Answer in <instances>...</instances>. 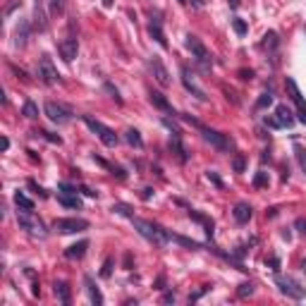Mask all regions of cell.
<instances>
[{
	"mask_svg": "<svg viewBox=\"0 0 306 306\" xmlns=\"http://www.w3.org/2000/svg\"><path fill=\"white\" fill-rule=\"evenodd\" d=\"M132 225H134V230L139 232L144 239H148L153 247H165L167 242L172 239V234L163 230L161 225L151 223V220H144V218H132Z\"/></svg>",
	"mask_w": 306,
	"mask_h": 306,
	"instance_id": "obj_1",
	"label": "cell"
},
{
	"mask_svg": "<svg viewBox=\"0 0 306 306\" xmlns=\"http://www.w3.org/2000/svg\"><path fill=\"white\" fill-rule=\"evenodd\" d=\"M180 117H182V120H187V122H192V125H194L196 129L201 132V137H203V139L208 141V144H213V146H216L218 151H230L232 141L227 139L225 134H220V132H216V129H208V127H203L201 122H196V120H192L189 115H180Z\"/></svg>",
	"mask_w": 306,
	"mask_h": 306,
	"instance_id": "obj_2",
	"label": "cell"
},
{
	"mask_svg": "<svg viewBox=\"0 0 306 306\" xmlns=\"http://www.w3.org/2000/svg\"><path fill=\"white\" fill-rule=\"evenodd\" d=\"M17 223H19V227L27 232V234H31V237H38V239H43L46 234H48V230H46V225L41 223L31 211H17Z\"/></svg>",
	"mask_w": 306,
	"mask_h": 306,
	"instance_id": "obj_3",
	"label": "cell"
},
{
	"mask_svg": "<svg viewBox=\"0 0 306 306\" xmlns=\"http://www.w3.org/2000/svg\"><path fill=\"white\" fill-rule=\"evenodd\" d=\"M82 120H84V125H86V127H89V129H91V132H93V134H96L98 139L103 141V144H106L108 148H115V146H117V141H120V139H117V134L112 132L110 127H106L103 122L93 120L91 115H82Z\"/></svg>",
	"mask_w": 306,
	"mask_h": 306,
	"instance_id": "obj_4",
	"label": "cell"
},
{
	"mask_svg": "<svg viewBox=\"0 0 306 306\" xmlns=\"http://www.w3.org/2000/svg\"><path fill=\"white\" fill-rule=\"evenodd\" d=\"M275 285H278V289L285 294V297H289V299H304L306 297V287H302V282L299 280H294L292 275H275Z\"/></svg>",
	"mask_w": 306,
	"mask_h": 306,
	"instance_id": "obj_5",
	"label": "cell"
},
{
	"mask_svg": "<svg viewBox=\"0 0 306 306\" xmlns=\"http://www.w3.org/2000/svg\"><path fill=\"white\" fill-rule=\"evenodd\" d=\"M36 77H38L43 84H48V86H55V84L60 82V72H57V67L53 65L51 55H41V57H38V65H36Z\"/></svg>",
	"mask_w": 306,
	"mask_h": 306,
	"instance_id": "obj_6",
	"label": "cell"
},
{
	"mask_svg": "<svg viewBox=\"0 0 306 306\" xmlns=\"http://www.w3.org/2000/svg\"><path fill=\"white\" fill-rule=\"evenodd\" d=\"M184 46H187V48L192 51V55L196 57V62H198V65H203L206 70H208V67L213 65V60H211V53H208V51H206V46H203V43L198 41V36H194V34H187V36H184Z\"/></svg>",
	"mask_w": 306,
	"mask_h": 306,
	"instance_id": "obj_7",
	"label": "cell"
},
{
	"mask_svg": "<svg viewBox=\"0 0 306 306\" xmlns=\"http://www.w3.org/2000/svg\"><path fill=\"white\" fill-rule=\"evenodd\" d=\"M53 227L60 234H77V232L89 230V220H84V218H57Z\"/></svg>",
	"mask_w": 306,
	"mask_h": 306,
	"instance_id": "obj_8",
	"label": "cell"
},
{
	"mask_svg": "<svg viewBox=\"0 0 306 306\" xmlns=\"http://www.w3.org/2000/svg\"><path fill=\"white\" fill-rule=\"evenodd\" d=\"M266 125L273 127V129H287V127L294 125V117H292V112L287 110V106H278V108H275V115H268V117H266Z\"/></svg>",
	"mask_w": 306,
	"mask_h": 306,
	"instance_id": "obj_9",
	"label": "cell"
},
{
	"mask_svg": "<svg viewBox=\"0 0 306 306\" xmlns=\"http://www.w3.org/2000/svg\"><path fill=\"white\" fill-rule=\"evenodd\" d=\"M43 110H46V115H48L55 125H67V122L72 120V110H70L67 106H62V103H55V101H48Z\"/></svg>",
	"mask_w": 306,
	"mask_h": 306,
	"instance_id": "obj_10",
	"label": "cell"
},
{
	"mask_svg": "<svg viewBox=\"0 0 306 306\" xmlns=\"http://www.w3.org/2000/svg\"><path fill=\"white\" fill-rule=\"evenodd\" d=\"M57 53L60 57L65 60V62H72L77 53H79V41H77V36H67V38H62L60 43H57Z\"/></svg>",
	"mask_w": 306,
	"mask_h": 306,
	"instance_id": "obj_11",
	"label": "cell"
},
{
	"mask_svg": "<svg viewBox=\"0 0 306 306\" xmlns=\"http://www.w3.org/2000/svg\"><path fill=\"white\" fill-rule=\"evenodd\" d=\"M180 72H182V84H184V89H187L192 96H196L198 101H206L208 96H206V91H203L201 86H196L194 74L189 72V67H187V65H182V70H180Z\"/></svg>",
	"mask_w": 306,
	"mask_h": 306,
	"instance_id": "obj_12",
	"label": "cell"
},
{
	"mask_svg": "<svg viewBox=\"0 0 306 306\" xmlns=\"http://www.w3.org/2000/svg\"><path fill=\"white\" fill-rule=\"evenodd\" d=\"M151 72H153L156 82L161 84V86H170V72H167V67L163 65V60L158 55L151 57Z\"/></svg>",
	"mask_w": 306,
	"mask_h": 306,
	"instance_id": "obj_13",
	"label": "cell"
},
{
	"mask_svg": "<svg viewBox=\"0 0 306 306\" xmlns=\"http://www.w3.org/2000/svg\"><path fill=\"white\" fill-rule=\"evenodd\" d=\"M148 34L153 36V41H156L158 46L167 48V38H165V34H163V22H161V15H158V12H156V17H153V12H151V24H148Z\"/></svg>",
	"mask_w": 306,
	"mask_h": 306,
	"instance_id": "obj_14",
	"label": "cell"
},
{
	"mask_svg": "<svg viewBox=\"0 0 306 306\" xmlns=\"http://www.w3.org/2000/svg\"><path fill=\"white\" fill-rule=\"evenodd\" d=\"M34 29H36V31H46V29H48L46 10H43V2H41V0H36V5H34Z\"/></svg>",
	"mask_w": 306,
	"mask_h": 306,
	"instance_id": "obj_15",
	"label": "cell"
},
{
	"mask_svg": "<svg viewBox=\"0 0 306 306\" xmlns=\"http://www.w3.org/2000/svg\"><path fill=\"white\" fill-rule=\"evenodd\" d=\"M84 285H86V292H89V299H91V304L103 306V294H101V289L93 285V278H91V275H84Z\"/></svg>",
	"mask_w": 306,
	"mask_h": 306,
	"instance_id": "obj_16",
	"label": "cell"
},
{
	"mask_svg": "<svg viewBox=\"0 0 306 306\" xmlns=\"http://www.w3.org/2000/svg\"><path fill=\"white\" fill-rule=\"evenodd\" d=\"M53 289H55V297L60 304H70L72 302V294H70V285L65 282V280H55V285H53Z\"/></svg>",
	"mask_w": 306,
	"mask_h": 306,
	"instance_id": "obj_17",
	"label": "cell"
},
{
	"mask_svg": "<svg viewBox=\"0 0 306 306\" xmlns=\"http://www.w3.org/2000/svg\"><path fill=\"white\" fill-rule=\"evenodd\" d=\"M232 216H234V220L239 225H247L251 220V216H253V211H251L249 203H237L234 211H232Z\"/></svg>",
	"mask_w": 306,
	"mask_h": 306,
	"instance_id": "obj_18",
	"label": "cell"
},
{
	"mask_svg": "<svg viewBox=\"0 0 306 306\" xmlns=\"http://www.w3.org/2000/svg\"><path fill=\"white\" fill-rule=\"evenodd\" d=\"M86 249H89V242L82 239V242H77V244H72V247L65 249V258H70V261H74V258H84Z\"/></svg>",
	"mask_w": 306,
	"mask_h": 306,
	"instance_id": "obj_19",
	"label": "cell"
},
{
	"mask_svg": "<svg viewBox=\"0 0 306 306\" xmlns=\"http://www.w3.org/2000/svg\"><path fill=\"white\" fill-rule=\"evenodd\" d=\"M57 203H62L67 208H82V198L77 196V192H62V194H57Z\"/></svg>",
	"mask_w": 306,
	"mask_h": 306,
	"instance_id": "obj_20",
	"label": "cell"
},
{
	"mask_svg": "<svg viewBox=\"0 0 306 306\" xmlns=\"http://www.w3.org/2000/svg\"><path fill=\"white\" fill-rule=\"evenodd\" d=\"M187 213H189V218H194L196 223H201V225H203V230H206V234H208V237H213V227H216V225H213V220H208L206 216L196 213L194 208H189V206H187Z\"/></svg>",
	"mask_w": 306,
	"mask_h": 306,
	"instance_id": "obj_21",
	"label": "cell"
},
{
	"mask_svg": "<svg viewBox=\"0 0 306 306\" xmlns=\"http://www.w3.org/2000/svg\"><path fill=\"white\" fill-rule=\"evenodd\" d=\"M27 38H29V24L27 22H19V27L15 31V46H17V48H24V46H27Z\"/></svg>",
	"mask_w": 306,
	"mask_h": 306,
	"instance_id": "obj_22",
	"label": "cell"
},
{
	"mask_svg": "<svg viewBox=\"0 0 306 306\" xmlns=\"http://www.w3.org/2000/svg\"><path fill=\"white\" fill-rule=\"evenodd\" d=\"M170 148L177 153V158L182 161V163H187V151H184V146H182V139H180V134H172V139H170Z\"/></svg>",
	"mask_w": 306,
	"mask_h": 306,
	"instance_id": "obj_23",
	"label": "cell"
},
{
	"mask_svg": "<svg viewBox=\"0 0 306 306\" xmlns=\"http://www.w3.org/2000/svg\"><path fill=\"white\" fill-rule=\"evenodd\" d=\"M151 103L156 106V108H161V110H165V112H172L175 115V110H172V106L165 101V96L163 93H158V91H151Z\"/></svg>",
	"mask_w": 306,
	"mask_h": 306,
	"instance_id": "obj_24",
	"label": "cell"
},
{
	"mask_svg": "<svg viewBox=\"0 0 306 306\" xmlns=\"http://www.w3.org/2000/svg\"><path fill=\"white\" fill-rule=\"evenodd\" d=\"M15 203H17V208H24V211H34V201L29 198L24 192H15Z\"/></svg>",
	"mask_w": 306,
	"mask_h": 306,
	"instance_id": "obj_25",
	"label": "cell"
},
{
	"mask_svg": "<svg viewBox=\"0 0 306 306\" xmlns=\"http://www.w3.org/2000/svg\"><path fill=\"white\" fill-rule=\"evenodd\" d=\"M112 213H117V216H125V218H134V208L129 206V203H112V208H110Z\"/></svg>",
	"mask_w": 306,
	"mask_h": 306,
	"instance_id": "obj_26",
	"label": "cell"
},
{
	"mask_svg": "<svg viewBox=\"0 0 306 306\" xmlns=\"http://www.w3.org/2000/svg\"><path fill=\"white\" fill-rule=\"evenodd\" d=\"M125 139H127L129 146H134V148H144V139H141V134L137 129H127V132H125Z\"/></svg>",
	"mask_w": 306,
	"mask_h": 306,
	"instance_id": "obj_27",
	"label": "cell"
},
{
	"mask_svg": "<svg viewBox=\"0 0 306 306\" xmlns=\"http://www.w3.org/2000/svg\"><path fill=\"white\" fill-rule=\"evenodd\" d=\"M22 115H24L27 120H36V117H38V108H36V103H34V101H27L24 108H22Z\"/></svg>",
	"mask_w": 306,
	"mask_h": 306,
	"instance_id": "obj_28",
	"label": "cell"
},
{
	"mask_svg": "<svg viewBox=\"0 0 306 306\" xmlns=\"http://www.w3.org/2000/svg\"><path fill=\"white\" fill-rule=\"evenodd\" d=\"M270 103H273V93L266 91V93H261V98L256 101V110H263V108H268Z\"/></svg>",
	"mask_w": 306,
	"mask_h": 306,
	"instance_id": "obj_29",
	"label": "cell"
},
{
	"mask_svg": "<svg viewBox=\"0 0 306 306\" xmlns=\"http://www.w3.org/2000/svg\"><path fill=\"white\" fill-rule=\"evenodd\" d=\"M232 29L237 31V36H247V31H249L247 22H244V19H239V17H234V19H232Z\"/></svg>",
	"mask_w": 306,
	"mask_h": 306,
	"instance_id": "obj_30",
	"label": "cell"
},
{
	"mask_svg": "<svg viewBox=\"0 0 306 306\" xmlns=\"http://www.w3.org/2000/svg\"><path fill=\"white\" fill-rule=\"evenodd\" d=\"M268 184H270L268 172H263V170H261V172H256V177H253V187H258V189H261V187H268Z\"/></svg>",
	"mask_w": 306,
	"mask_h": 306,
	"instance_id": "obj_31",
	"label": "cell"
},
{
	"mask_svg": "<svg viewBox=\"0 0 306 306\" xmlns=\"http://www.w3.org/2000/svg\"><path fill=\"white\" fill-rule=\"evenodd\" d=\"M294 156H297V161H299V167L306 172V148L304 146L297 144V146H294Z\"/></svg>",
	"mask_w": 306,
	"mask_h": 306,
	"instance_id": "obj_32",
	"label": "cell"
},
{
	"mask_svg": "<svg viewBox=\"0 0 306 306\" xmlns=\"http://www.w3.org/2000/svg\"><path fill=\"white\" fill-rule=\"evenodd\" d=\"M244 167H247L244 156H242V153H237V156L232 158V170H234V172H244Z\"/></svg>",
	"mask_w": 306,
	"mask_h": 306,
	"instance_id": "obj_33",
	"label": "cell"
},
{
	"mask_svg": "<svg viewBox=\"0 0 306 306\" xmlns=\"http://www.w3.org/2000/svg\"><path fill=\"white\" fill-rule=\"evenodd\" d=\"M263 46H266V48H275V46H278V34H275V31H268V34L263 36Z\"/></svg>",
	"mask_w": 306,
	"mask_h": 306,
	"instance_id": "obj_34",
	"label": "cell"
},
{
	"mask_svg": "<svg viewBox=\"0 0 306 306\" xmlns=\"http://www.w3.org/2000/svg\"><path fill=\"white\" fill-rule=\"evenodd\" d=\"M237 294H239L242 299H244V297H251V294H253V285H251V282H244V285H239Z\"/></svg>",
	"mask_w": 306,
	"mask_h": 306,
	"instance_id": "obj_35",
	"label": "cell"
},
{
	"mask_svg": "<svg viewBox=\"0 0 306 306\" xmlns=\"http://www.w3.org/2000/svg\"><path fill=\"white\" fill-rule=\"evenodd\" d=\"M103 89H106V91L110 93V98H115L117 103H122V98H120V91H117V89H115V86H112L110 82H106V84H103Z\"/></svg>",
	"mask_w": 306,
	"mask_h": 306,
	"instance_id": "obj_36",
	"label": "cell"
},
{
	"mask_svg": "<svg viewBox=\"0 0 306 306\" xmlns=\"http://www.w3.org/2000/svg\"><path fill=\"white\" fill-rule=\"evenodd\" d=\"M36 134H41V137H43V139L53 141V144H57V146H60V144H62V139H60V137H55V134H51V132H46V129H38V132H36Z\"/></svg>",
	"mask_w": 306,
	"mask_h": 306,
	"instance_id": "obj_37",
	"label": "cell"
},
{
	"mask_svg": "<svg viewBox=\"0 0 306 306\" xmlns=\"http://www.w3.org/2000/svg\"><path fill=\"white\" fill-rule=\"evenodd\" d=\"M206 180H208V182H213L216 187H223V180H220V177H218L213 170H206Z\"/></svg>",
	"mask_w": 306,
	"mask_h": 306,
	"instance_id": "obj_38",
	"label": "cell"
},
{
	"mask_svg": "<svg viewBox=\"0 0 306 306\" xmlns=\"http://www.w3.org/2000/svg\"><path fill=\"white\" fill-rule=\"evenodd\" d=\"M65 10V0H51V12L53 15H60Z\"/></svg>",
	"mask_w": 306,
	"mask_h": 306,
	"instance_id": "obj_39",
	"label": "cell"
},
{
	"mask_svg": "<svg viewBox=\"0 0 306 306\" xmlns=\"http://www.w3.org/2000/svg\"><path fill=\"white\" fill-rule=\"evenodd\" d=\"M29 187H31V189H34V192H36V194L41 196V198H48V192H46V189H43V187H38V184H36V182H34V180H29Z\"/></svg>",
	"mask_w": 306,
	"mask_h": 306,
	"instance_id": "obj_40",
	"label": "cell"
},
{
	"mask_svg": "<svg viewBox=\"0 0 306 306\" xmlns=\"http://www.w3.org/2000/svg\"><path fill=\"white\" fill-rule=\"evenodd\" d=\"M110 273H112V258H106L103 270H101V278H110Z\"/></svg>",
	"mask_w": 306,
	"mask_h": 306,
	"instance_id": "obj_41",
	"label": "cell"
},
{
	"mask_svg": "<svg viewBox=\"0 0 306 306\" xmlns=\"http://www.w3.org/2000/svg\"><path fill=\"white\" fill-rule=\"evenodd\" d=\"M239 79L249 82V79H253V72H251V70H239Z\"/></svg>",
	"mask_w": 306,
	"mask_h": 306,
	"instance_id": "obj_42",
	"label": "cell"
},
{
	"mask_svg": "<svg viewBox=\"0 0 306 306\" xmlns=\"http://www.w3.org/2000/svg\"><path fill=\"white\" fill-rule=\"evenodd\" d=\"M203 292H208V285H206V287H201V289H198V292H194V294H189V304H192V302H196V299H198Z\"/></svg>",
	"mask_w": 306,
	"mask_h": 306,
	"instance_id": "obj_43",
	"label": "cell"
},
{
	"mask_svg": "<svg viewBox=\"0 0 306 306\" xmlns=\"http://www.w3.org/2000/svg\"><path fill=\"white\" fill-rule=\"evenodd\" d=\"M294 227H297L299 232H304V234H306V218H297V223H294Z\"/></svg>",
	"mask_w": 306,
	"mask_h": 306,
	"instance_id": "obj_44",
	"label": "cell"
},
{
	"mask_svg": "<svg viewBox=\"0 0 306 306\" xmlns=\"http://www.w3.org/2000/svg\"><path fill=\"white\" fill-rule=\"evenodd\" d=\"M141 196H144V198H151V196H153V189H151V187L141 189Z\"/></svg>",
	"mask_w": 306,
	"mask_h": 306,
	"instance_id": "obj_45",
	"label": "cell"
},
{
	"mask_svg": "<svg viewBox=\"0 0 306 306\" xmlns=\"http://www.w3.org/2000/svg\"><path fill=\"white\" fill-rule=\"evenodd\" d=\"M297 115H299V122H304V125H306V108H299Z\"/></svg>",
	"mask_w": 306,
	"mask_h": 306,
	"instance_id": "obj_46",
	"label": "cell"
},
{
	"mask_svg": "<svg viewBox=\"0 0 306 306\" xmlns=\"http://www.w3.org/2000/svg\"><path fill=\"white\" fill-rule=\"evenodd\" d=\"M60 189L62 192H77V187H72V184H60Z\"/></svg>",
	"mask_w": 306,
	"mask_h": 306,
	"instance_id": "obj_47",
	"label": "cell"
},
{
	"mask_svg": "<svg viewBox=\"0 0 306 306\" xmlns=\"http://www.w3.org/2000/svg\"><path fill=\"white\" fill-rule=\"evenodd\" d=\"M266 263H270V266H273V270H278V266H280L278 258H270V261H266Z\"/></svg>",
	"mask_w": 306,
	"mask_h": 306,
	"instance_id": "obj_48",
	"label": "cell"
},
{
	"mask_svg": "<svg viewBox=\"0 0 306 306\" xmlns=\"http://www.w3.org/2000/svg\"><path fill=\"white\" fill-rule=\"evenodd\" d=\"M82 192L86 196H96V192H93V189H89V187H82Z\"/></svg>",
	"mask_w": 306,
	"mask_h": 306,
	"instance_id": "obj_49",
	"label": "cell"
},
{
	"mask_svg": "<svg viewBox=\"0 0 306 306\" xmlns=\"http://www.w3.org/2000/svg\"><path fill=\"white\" fill-rule=\"evenodd\" d=\"M10 148V139L7 137H2V151H7Z\"/></svg>",
	"mask_w": 306,
	"mask_h": 306,
	"instance_id": "obj_50",
	"label": "cell"
},
{
	"mask_svg": "<svg viewBox=\"0 0 306 306\" xmlns=\"http://www.w3.org/2000/svg\"><path fill=\"white\" fill-rule=\"evenodd\" d=\"M227 2H230V7H234V10L239 7V0H227Z\"/></svg>",
	"mask_w": 306,
	"mask_h": 306,
	"instance_id": "obj_51",
	"label": "cell"
},
{
	"mask_svg": "<svg viewBox=\"0 0 306 306\" xmlns=\"http://www.w3.org/2000/svg\"><path fill=\"white\" fill-rule=\"evenodd\" d=\"M103 5H106V7H110V5H112V0H103Z\"/></svg>",
	"mask_w": 306,
	"mask_h": 306,
	"instance_id": "obj_52",
	"label": "cell"
},
{
	"mask_svg": "<svg viewBox=\"0 0 306 306\" xmlns=\"http://www.w3.org/2000/svg\"><path fill=\"white\" fill-rule=\"evenodd\" d=\"M304 273H306V261H304Z\"/></svg>",
	"mask_w": 306,
	"mask_h": 306,
	"instance_id": "obj_53",
	"label": "cell"
}]
</instances>
